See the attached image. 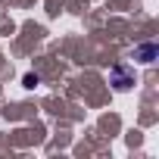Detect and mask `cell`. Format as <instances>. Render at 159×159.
Returning a JSON list of instances; mask_svg holds the SVG:
<instances>
[{
	"label": "cell",
	"mask_w": 159,
	"mask_h": 159,
	"mask_svg": "<svg viewBox=\"0 0 159 159\" xmlns=\"http://www.w3.org/2000/svg\"><path fill=\"white\" fill-rule=\"evenodd\" d=\"M34 84H38V75L28 72V75H25V88H34Z\"/></svg>",
	"instance_id": "obj_2"
},
{
	"label": "cell",
	"mask_w": 159,
	"mask_h": 159,
	"mask_svg": "<svg viewBox=\"0 0 159 159\" xmlns=\"http://www.w3.org/2000/svg\"><path fill=\"white\" fill-rule=\"evenodd\" d=\"M134 56H137L140 62H153V59H156V44H143V47H137Z\"/></svg>",
	"instance_id": "obj_1"
}]
</instances>
